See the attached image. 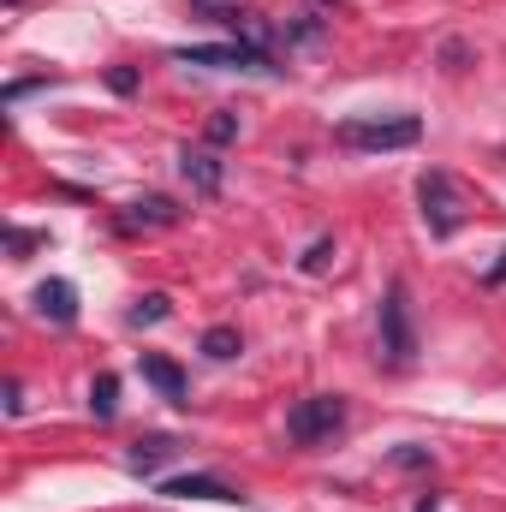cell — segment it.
<instances>
[{"instance_id":"6da1fadb","label":"cell","mask_w":506,"mask_h":512,"mask_svg":"<svg viewBox=\"0 0 506 512\" xmlns=\"http://www.w3.org/2000/svg\"><path fill=\"white\" fill-rule=\"evenodd\" d=\"M346 399L340 393H304L292 411H286V441L292 447H322V441H334L340 429H346Z\"/></svg>"},{"instance_id":"7a4b0ae2","label":"cell","mask_w":506,"mask_h":512,"mask_svg":"<svg viewBox=\"0 0 506 512\" xmlns=\"http://www.w3.org/2000/svg\"><path fill=\"white\" fill-rule=\"evenodd\" d=\"M417 203H423V227L435 233V239H453L459 227H465V191H459V179L453 173H441V167H429V173H417Z\"/></svg>"},{"instance_id":"3957f363","label":"cell","mask_w":506,"mask_h":512,"mask_svg":"<svg viewBox=\"0 0 506 512\" xmlns=\"http://www.w3.org/2000/svg\"><path fill=\"white\" fill-rule=\"evenodd\" d=\"M334 137H340L346 149L387 155V149H411V143H423V120H417V114H393V120H340Z\"/></svg>"},{"instance_id":"277c9868","label":"cell","mask_w":506,"mask_h":512,"mask_svg":"<svg viewBox=\"0 0 506 512\" xmlns=\"http://www.w3.org/2000/svg\"><path fill=\"white\" fill-rule=\"evenodd\" d=\"M381 358H387L393 370L417 364V322H411L405 280H393V286H387V298H381Z\"/></svg>"},{"instance_id":"5b68a950","label":"cell","mask_w":506,"mask_h":512,"mask_svg":"<svg viewBox=\"0 0 506 512\" xmlns=\"http://www.w3.org/2000/svg\"><path fill=\"white\" fill-rule=\"evenodd\" d=\"M179 66H215V72H280L268 54H256L245 42H215V48H173Z\"/></svg>"},{"instance_id":"8992f818","label":"cell","mask_w":506,"mask_h":512,"mask_svg":"<svg viewBox=\"0 0 506 512\" xmlns=\"http://www.w3.org/2000/svg\"><path fill=\"white\" fill-rule=\"evenodd\" d=\"M179 221H185V209H179L173 197L149 191V197L126 203V215H120V233H161V227H179Z\"/></svg>"},{"instance_id":"52a82bcc","label":"cell","mask_w":506,"mask_h":512,"mask_svg":"<svg viewBox=\"0 0 506 512\" xmlns=\"http://www.w3.org/2000/svg\"><path fill=\"white\" fill-rule=\"evenodd\" d=\"M161 495H173V501H227V507H245V489H233L227 477H167L161 483Z\"/></svg>"},{"instance_id":"ba28073f","label":"cell","mask_w":506,"mask_h":512,"mask_svg":"<svg viewBox=\"0 0 506 512\" xmlns=\"http://www.w3.org/2000/svg\"><path fill=\"white\" fill-rule=\"evenodd\" d=\"M179 173L197 197H221V185H227V167L215 149H179Z\"/></svg>"},{"instance_id":"9c48e42d","label":"cell","mask_w":506,"mask_h":512,"mask_svg":"<svg viewBox=\"0 0 506 512\" xmlns=\"http://www.w3.org/2000/svg\"><path fill=\"white\" fill-rule=\"evenodd\" d=\"M30 304H36V316L54 322V328H72V322H78V286H72V280H42V286L30 292Z\"/></svg>"},{"instance_id":"30bf717a","label":"cell","mask_w":506,"mask_h":512,"mask_svg":"<svg viewBox=\"0 0 506 512\" xmlns=\"http://www.w3.org/2000/svg\"><path fill=\"white\" fill-rule=\"evenodd\" d=\"M137 370H143V382L155 387L161 399H173V405H191L185 393H191V382H185V370L173 364V358H161V352H143L137 358Z\"/></svg>"},{"instance_id":"8fae6325","label":"cell","mask_w":506,"mask_h":512,"mask_svg":"<svg viewBox=\"0 0 506 512\" xmlns=\"http://www.w3.org/2000/svg\"><path fill=\"white\" fill-rule=\"evenodd\" d=\"M179 453H185V441H179V435H137V441H131V453H126V465L137 471V477H155V471H161L167 459H179Z\"/></svg>"},{"instance_id":"7c38bea8","label":"cell","mask_w":506,"mask_h":512,"mask_svg":"<svg viewBox=\"0 0 506 512\" xmlns=\"http://www.w3.org/2000/svg\"><path fill=\"white\" fill-rule=\"evenodd\" d=\"M239 352H245V334H239L233 322H215V328L203 334V358H209V364H233Z\"/></svg>"},{"instance_id":"4fadbf2b","label":"cell","mask_w":506,"mask_h":512,"mask_svg":"<svg viewBox=\"0 0 506 512\" xmlns=\"http://www.w3.org/2000/svg\"><path fill=\"white\" fill-rule=\"evenodd\" d=\"M167 316H173V298H167V292H143V298L126 310L131 328H155V322H167Z\"/></svg>"},{"instance_id":"5bb4252c","label":"cell","mask_w":506,"mask_h":512,"mask_svg":"<svg viewBox=\"0 0 506 512\" xmlns=\"http://www.w3.org/2000/svg\"><path fill=\"white\" fill-rule=\"evenodd\" d=\"M280 36H286V48H316L328 36V24L322 18H280Z\"/></svg>"},{"instance_id":"9a60e30c","label":"cell","mask_w":506,"mask_h":512,"mask_svg":"<svg viewBox=\"0 0 506 512\" xmlns=\"http://www.w3.org/2000/svg\"><path fill=\"white\" fill-rule=\"evenodd\" d=\"M90 411H96L102 423H108V417L120 411V376H108V370H102V376L90 382Z\"/></svg>"},{"instance_id":"2e32d148","label":"cell","mask_w":506,"mask_h":512,"mask_svg":"<svg viewBox=\"0 0 506 512\" xmlns=\"http://www.w3.org/2000/svg\"><path fill=\"white\" fill-rule=\"evenodd\" d=\"M334 256H340V245H334V239H316L310 251L298 256V268H304V274H328V268H334Z\"/></svg>"},{"instance_id":"e0dca14e","label":"cell","mask_w":506,"mask_h":512,"mask_svg":"<svg viewBox=\"0 0 506 512\" xmlns=\"http://www.w3.org/2000/svg\"><path fill=\"white\" fill-rule=\"evenodd\" d=\"M36 245H48V233H24V227H6V256H12V262H24V256L36 251Z\"/></svg>"},{"instance_id":"ac0fdd59","label":"cell","mask_w":506,"mask_h":512,"mask_svg":"<svg viewBox=\"0 0 506 512\" xmlns=\"http://www.w3.org/2000/svg\"><path fill=\"white\" fill-rule=\"evenodd\" d=\"M203 137H209L215 149H221V143H233V137H239V114H227V108H221V114L203 126Z\"/></svg>"},{"instance_id":"d6986e66","label":"cell","mask_w":506,"mask_h":512,"mask_svg":"<svg viewBox=\"0 0 506 512\" xmlns=\"http://www.w3.org/2000/svg\"><path fill=\"white\" fill-rule=\"evenodd\" d=\"M191 12L209 24H227V18H239V0H191Z\"/></svg>"},{"instance_id":"ffe728a7","label":"cell","mask_w":506,"mask_h":512,"mask_svg":"<svg viewBox=\"0 0 506 512\" xmlns=\"http://www.w3.org/2000/svg\"><path fill=\"white\" fill-rule=\"evenodd\" d=\"M108 90L114 96H137V66H108Z\"/></svg>"},{"instance_id":"44dd1931","label":"cell","mask_w":506,"mask_h":512,"mask_svg":"<svg viewBox=\"0 0 506 512\" xmlns=\"http://www.w3.org/2000/svg\"><path fill=\"white\" fill-rule=\"evenodd\" d=\"M441 66H447V72H465V66H471V48H465V42H447V48H441Z\"/></svg>"},{"instance_id":"7402d4cb","label":"cell","mask_w":506,"mask_h":512,"mask_svg":"<svg viewBox=\"0 0 506 512\" xmlns=\"http://www.w3.org/2000/svg\"><path fill=\"white\" fill-rule=\"evenodd\" d=\"M393 465H405V471H423V465H429V447H399V453H393Z\"/></svg>"},{"instance_id":"603a6c76","label":"cell","mask_w":506,"mask_h":512,"mask_svg":"<svg viewBox=\"0 0 506 512\" xmlns=\"http://www.w3.org/2000/svg\"><path fill=\"white\" fill-rule=\"evenodd\" d=\"M42 84H54V78H18V84H6V102H24V96L42 90Z\"/></svg>"},{"instance_id":"cb8c5ba5","label":"cell","mask_w":506,"mask_h":512,"mask_svg":"<svg viewBox=\"0 0 506 512\" xmlns=\"http://www.w3.org/2000/svg\"><path fill=\"white\" fill-rule=\"evenodd\" d=\"M6 411H12V417L24 411V387H18V382H6Z\"/></svg>"},{"instance_id":"d4e9b609","label":"cell","mask_w":506,"mask_h":512,"mask_svg":"<svg viewBox=\"0 0 506 512\" xmlns=\"http://www.w3.org/2000/svg\"><path fill=\"white\" fill-rule=\"evenodd\" d=\"M483 286H506V251H501V262H495V268L483 274Z\"/></svg>"},{"instance_id":"484cf974","label":"cell","mask_w":506,"mask_h":512,"mask_svg":"<svg viewBox=\"0 0 506 512\" xmlns=\"http://www.w3.org/2000/svg\"><path fill=\"white\" fill-rule=\"evenodd\" d=\"M417 512H441V495H423V501H417Z\"/></svg>"},{"instance_id":"4316f807","label":"cell","mask_w":506,"mask_h":512,"mask_svg":"<svg viewBox=\"0 0 506 512\" xmlns=\"http://www.w3.org/2000/svg\"><path fill=\"white\" fill-rule=\"evenodd\" d=\"M322 6H340V0H322Z\"/></svg>"},{"instance_id":"83f0119b","label":"cell","mask_w":506,"mask_h":512,"mask_svg":"<svg viewBox=\"0 0 506 512\" xmlns=\"http://www.w3.org/2000/svg\"><path fill=\"white\" fill-rule=\"evenodd\" d=\"M6 6H18V0H6Z\"/></svg>"}]
</instances>
